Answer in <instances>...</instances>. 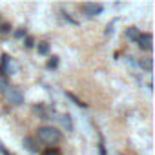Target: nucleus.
I'll list each match as a JSON object with an SVG mask.
<instances>
[{
	"label": "nucleus",
	"instance_id": "obj_1",
	"mask_svg": "<svg viewBox=\"0 0 155 155\" xmlns=\"http://www.w3.org/2000/svg\"><path fill=\"white\" fill-rule=\"evenodd\" d=\"M37 139H38V142L46 144L48 148H53V146H57L62 140V133L55 126L44 124V126H38L37 128Z\"/></svg>",
	"mask_w": 155,
	"mask_h": 155
},
{
	"label": "nucleus",
	"instance_id": "obj_2",
	"mask_svg": "<svg viewBox=\"0 0 155 155\" xmlns=\"http://www.w3.org/2000/svg\"><path fill=\"white\" fill-rule=\"evenodd\" d=\"M6 93H8V99H9V102H11L13 106H20V104H24V93H22L20 88H17V86H9V90H8Z\"/></svg>",
	"mask_w": 155,
	"mask_h": 155
},
{
	"label": "nucleus",
	"instance_id": "obj_3",
	"mask_svg": "<svg viewBox=\"0 0 155 155\" xmlns=\"http://www.w3.org/2000/svg\"><path fill=\"white\" fill-rule=\"evenodd\" d=\"M137 46L140 48V49H144V51H151V42H153V37L150 35V33H140L139 37H137Z\"/></svg>",
	"mask_w": 155,
	"mask_h": 155
},
{
	"label": "nucleus",
	"instance_id": "obj_4",
	"mask_svg": "<svg viewBox=\"0 0 155 155\" xmlns=\"http://www.w3.org/2000/svg\"><path fill=\"white\" fill-rule=\"evenodd\" d=\"M102 9H104V8H102L101 4H91V2L82 4V11H84L86 17H97V15L102 13Z\"/></svg>",
	"mask_w": 155,
	"mask_h": 155
},
{
	"label": "nucleus",
	"instance_id": "obj_5",
	"mask_svg": "<svg viewBox=\"0 0 155 155\" xmlns=\"http://www.w3.org/2000/svg\"><path fill=\"white\" fill-rule=\"evenodd\" d=\"M22 144H24V148H26L28 151H31V153H38V146L35 144V140H33L31 137H24Z\"/></svg>",
	"mask_w": 155,
	"mask_h": 155
},
{
	"label": "nucleus",
	"instance_id": "obj_6",
	"mask_svg": "<svg viewBox=\"0 0 155 155\" xmlns=\"http://www.w3.org/2000/svg\"><path fill=\"white\" fill-rule=\"evenodd\" d=\"M60 120H62V124H64V128H66L68 131H73V120H71V115H69V113H64V115L60 117Z\"/></svg>",
	"mask_w": 155,
	"mask_h": 155
},
{
	"label": "nucleus",
	"instance_id": "obj_7",
	"mask_svg": "<svg viewBox=\"0 0 155 155\" xmlns=\"http://www.w3.org/2000/svg\"><path fill=\"white\" fill-rule=\"evenodd\" d=\"M139 35H140V31H139V29H137V28H133V26H131V28H128V29H126V38H128V40H133V42H135V40H137V37H139Z\"/></svg>",
	"mask_w": 155,
	"mask_h": 155
},
{
	"label": "nucleus",
	"instance_id": "obj_8",
	"mask_svg": "<svg viewBox=\"0 0 155 155\" xmlns=\"http://www.w3.org/2000/svg\"><path fill=\"white\" fill-rule=\"evenodd\" d=\"M66 97H68V99H71V101H73V104H77L79 108H88V104H86V102H82L79 97H75L71 91H66Z\"/></svg>",
	"mask_w": 155,
	"mask_h": 155
},
{
	"label": "nucleus",
	"instance_id": "obj_9",
	"mask_svg": "<svg viewBox=\"0 0 155 155\" xmlns=\"http://www.w3.org/2000/svg\"><path fill=\"white\" fill-rule=\"evenodd\" d=\"M37 49H38L40 55H48V53H49V44H48V42H38Z\"/></svg>",
	"mask_w": 155,
	"mask_h": 155
},
{
	"label": "nucleus",
	"instance_id": "obj_10",
	"mask_svg": "<svg viewBox=\"0 0 155 155\" xmlns=\"http://www.w3.org/2000/svg\"><path fill=\"white\" fill-rule=\"evenodd\" d=\"M139 66L146 71H151V58H140L139 60Z\"/></svg>",
	"mask_w": 155,
	"mask_h": 155
},
{
	"label": "nucleus",
	"instance_id": "obj_11",
	"mask_svg": "<svg viewBox=\"0 0 155 155\" xmlns=\"http://www.w3.org/2000/svg\"><path fill=\"white\" fill-rule=\"evenodd\" d=\"M8 90H9V82H8V79L0 75V91H2V93H6Z\"/></svg>",
	"mask_w": 155,
	"mask_h": 155
},
{
	"label": "nucleus",
	"instance_id": "obj_12",
	"mask_svg": "<svg viewBox=\"0 0 155 155\" xmlns=\"http://www.w3.org/2000/svg\"><path fill=\"white\" fill-rule=\"evenodd\" d=\"M33 110H35L37 113H40V119H48V113H46V110H44L42 106H35Z\"/></svg>",
	"mask_w": 155,
	"mask_h": 155
},
{
	"label": "nucleus",
	"instance_id": "obj_13",
	"mask_svg": "<svg viewBox=\"0 0 155 155\" xmlns=\"http://www.w3.org/2000/svg\"><path fill=\"white\" fill-rule=\"evenodd\" d=\"M57 66H58V57H51V60L48 62V68L53 69V68H57Z\"/></svg>",
	"mask_w": 155,
	"mask_h": 155
},
{
	"label": "nucleus",
	"instance_id": "obj_14",
	"mask_svg": "<svg viewBox=\"0 0 155 155\" xmlns=\"http://www.w3.org/2000/svg\"><path fill=\"white\" fill-rule=\"evenodd\" d=\"M0 33H4V35L11 33V26L9 24H0Z\"/></svg>",
	"mask_w": 155,
	"mask_h": 155
},
{
	"label": "nucleus",
	"instance_id": "obj_15",
	"mask_svg": "<svg viewBox=\"0 0 155 155\" xmlns=\"http://www.w3.org/2000/svg\"><path fill=\"white\" fill-rule=\"evenodd\" d=\"M44 155H60V150H57V148H48V150L44 151Z\"/></svg>",
	"mask_w": 155,
	"mask_h": 155
},
{
	"label": "nucleus",
	"instance_id": "obj_16",
	"mask_svg": "<svg viewBox=\"0 0 155 155\" xmlns=\"http://www.w3.org/2000/svg\"><path fill=\"white\" fill-rule=\"evenodd\" d=\"M15 37H17V38H22V37H26V28H20L18 31H15Z\"/></svg>",
	"mask_w": 155,
	"mask_h": 155
},
{
	"label": "nucleus",
	"instance_id": "obj_17",
	"mask_svg": "<svg viewBox=\"0 0 155 155\" xmlns=\"http://www.w3.org/2000/svg\"><path fill=\"white\" fill-rule=\"evenodd\" d=\"M33 44H35L33 37H26V48H33Z\"/></svg>",
	"mask_w": 155,
	"mask_h": 155
},
{
	"label": "nucleus",
	"instance_id": "obj_18",
	"mask_svg": "<svg viewBox=\"0 0 155 155\" xmlns=\"http://www.w3.org/2000/svg\"><path fill=\"white\" fill-rule=\"evenodd\" d=\"M99 151H101V155H106V148H104V144H102V142L99 144Z\"/></svg>",
	"mask_w": 155,
	"mask_h": 155
}]
</instances>
